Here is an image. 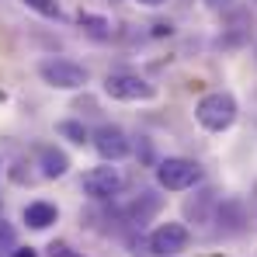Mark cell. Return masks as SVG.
<instances>
[{
	"instance_id": "2e32d148",
	"label": "cell",
	"mask_w": 257,
	"mask_h": 257,
	"mask_svg": "<svg viewBox=\"0 0 257 257\" xmlns=\"http://www.w3.org/2000/svg\"><path fill=\"white\" fill-rule=\"evenodd\" d=\"M14 257H39V254H35V250L28 247V250H14Z\"/></svg>"
},
{
	"instance_id": "30bf717a",
	"label": "cell",
	"mask_w": 257,
	"mask_h": 257,
	"mask_svg": "<svg viewBox=\"0 0 257 257\" xmlns=\"http://www.w3.org/2000/svg\"><path fill=\"white\" fill-rule=\"evenodd\" d=\"M39 160H42V174L45 177H63L70 171V157L56 146H39Z\"/></svg>"
},
{
	"instance_id": "5bb4252c",
	"label": "cell",
	"mask_w": 257,
	"mask_h": 257,
	"mask_svg": "<svg viewBox=\"0 0 257 257\" xmlns=\"http://www.w3.org/2000/svg\"><path fill=\"white\" fill-rule=\"evenodd\" d=\"M25 7H32L42 18H59V0H21Z\"/></svg>"
},
{
	"instance_id": "7a4b0ae2",
	"label": "cell",
	"mask_w": 257,
	"mask_h": 257,
	"mask_svg": "<svg viewBox=\"0 0 257 257\" xmlns=\"http://www.w3.org/2000/svg\"><path fill=\"white\" fill-rule=\"evenodd\" d=\"M157 181L167 191H188L202 181V167L195 160H184V157H167L157 164Z\"/></svg>"
},
{
	"instance_id": "ac0fdd59",
	"label": "cell",
	"mask_w": 257,
	"mask_h": 257,
	"mask_svg": "<svg viewBox=\"0 0 257 257\" xmlns=\"http://www.w3.org/2000/svg\"><path fill=\"white\" fill-rule=\"evenodd\" d=\"M139 4H146V7H157V4H164V0H139Z\"/></svg>"
},
{
	"instance_id": "9c48e42d",
	"label": "cell",
	"mask_w": 257,
	"mask_h": 257,
	"mask_svg": "<svg viewBox=\"0 0 257 257\" xmlns=\"http://www.w3.org/2000/svg\"><path fill=\"white\" fill-rule=\"evenodd\" d=\"M21 215H25V222H28L32 229H49V226L59 219V209H56L52 202H28Z\"/></svg>"
},
{
	"instance_id": "277c9868",
	"label": "cell",
	"mask_w": 257,
	"mask_h": 257,
	"mask_svg": "<svg viewBox=\"0 0 257 257\" xmlns=\"http://www.w3.org/2000/svg\"><path fill=\"white\" fill-rule=\"evenodd\" d=\"M104 94L115 101H153L157 87L136 73H108L104 77Z\"/></svg>"
},
{
	"instance_id": "6da1fadb",
	"label": "cell",
	"mask_w": 257,
	"mask_h": 257,
	"mask_svg": "<svg viewBox=\"0 0 257 257\" xmlns=\"http://www.w3.org/2000/svg\"><path fill=\"white\" fill-rule=\"evenodd\" d=\"M236 97L229 94V90H212V94H205L202 101H198V108H195V118H198V125L209 128V132H226V128L236 122Z\"/></svg>"
},
{
	"instance_id": "5b68a950",
	"label": "cell",
	"mask_w": 257,
	"mask_h": 257,
	"mask_svg": "<svg viewBox=\"0 0 257 257\" xmlns=\"http://www.w3.org/2000/svg\"><path fill=\"white\" fill-rule=\"evenodd\" d=\"M188 243H191V233H188L181 222H164V226H157V229L150 233V250H153L157 257L184 254Z\"/></svg>"
},
{
	"instance_id": "9a60e30c",
	"label": "cell",
	"mask_w": 257,
	"mask_h": 257,
	"mask_svg": "<svg viewBox=\"0 0 257 257\" xmlns=\"http://www.w3.org/2000/svg\"><path fill=\"white\" fill-rule=\"evenodd\" d=\"M49 257H80V254L70 250L66 243H49Z\"/></svg>"
},
{
	"instance_id": "7c38bea8",
	"label": "cell",
	"mask_w": 257,
	"mask_h": 257,
	"mask_svg": "<svg viewBox=\"0 0 257 257\" xmlns=\"http://www.w3.org/2000/svg\"><path fill=\"white\" fill-rule=\"evenodd\" d=\"M56 132H59L63 139H70V143H77V146H84L87 139H90V136H87V128H84V122H73V118L59 122V125H56Z\"/></svg>"
},
{
	"instance_id": "3957f363",
	"label": "cell",
	"mask_w": 257,
	"mask_h": 257,
	"mask_svg": "<svg viewBox=\"0 0 257 257\" xmlns=\"http://www.w3.org/2000/svg\"><path fill=\"white\" fill-rule=\"evenodd\" d=\"M39 77L56 90H80L87 84V70L80 63H70V59H45L39 66Z\"/></svg>"
},
{
	"instance_id": "8992f818",
	"label": "cell",
	"mask_w": 257,
	"mask_h": 257,
	"mask_svg": "<svg viewBox=\"0 0 257 257\" xmlns=\"http://www.w3.org/2000/svg\"><path fill=\"white\" fill-rule=\"evenodd\" d=\"M94 150L104 157V160H125L128 153H132V143H128V136L122 132L118 125H101L94 132Z\"/></svg>"
},
{
	"instance_id": "52a82bcc",
	"label": "cell",
	"mask_w": 257,
	"mask_h": 257,
	"mask_svg": "<svg viewBox=\"0 0 257 257\" xmlns=\"http://www.w3.org/2000/svg\"><path fill=\"white\" fill-rule=\"evenodd\" d=\"M118 188H122V174L111 164L108 167H94V171L84 174V191L90 198H111V195H118Z\"/></svg>"
},
{
	"instance_id": "ba28073f",
	"label": "cell",
	"mask_w": 257,
	"mask_h": 257,
	"mask_svg": "<svg viewBox=\"0 0 257 257\" xmlns=\"http://www.w3.org/2000/svg\"><path fill=\"white\" fill-rule=\"evenodd\" d=\"M160 209H164V195H157V191H143V195L125 209V219H128V222H136V226H143V222H150Z\"/></svg>"
},
{
	"instance_id": "e0dca14e",
	"label": "cell",
	"mask_w": 257,
	"mask_h": 257,
	"mask_svg": "<svg viewBox=\"0 0 257 257\" xmlns=\"http://www.w3.org/2000/svg\"><path fill=\"white\" fill-rule=\"evenodd\" d=\"M226 4H229V0H209V7H215V11H219V7H226Z\"/></svg>"
},
{
	"instance_id": "4fadbf2b",
	"label": "cell",
	"mask_w": 257,
	"mask_h": 257,
	"mask_svg": "<svg viewBox=\"0 0 257 257\" xmlns=\"http://www.w3.org/2000/svg\"><path fill=\"white\" fill-rule=\"evenodd\" d=\"M14 243H18V233H14V226L0 219V257H7L11 250H18Z\"/></svg>"
},
{
	"instance_id": "8fae6325",
	"label": "cell",
	"mask_w": 257,
	"mask_h": 257,
	"mask_svg": "<svg viewBox=\"0 0 257 257\" xmlns=\"http://www.w3.org/2000/svg\"><path fill=\"white\" fill-rule=\"evenodd\" d=\"M77 21H80V28H84L90 39H97V42L111 39V21H108V18H101V14H87V11H84Z\"/></svg>"
}]
</instances>
